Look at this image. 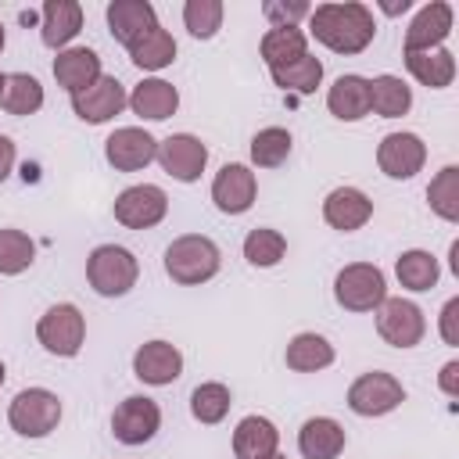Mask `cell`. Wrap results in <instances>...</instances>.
Instances as JSON below:
<instances>
[{
    "mask_svg": "<svg viewBox=\"0 0 459 459\" xmlns=\"http://www.w3.org/2000/svg\"><path fill=\"white\" fill-rule=\"evenodd\" d=\"M427 161V143L416 133H387L377 147V165L387 179H412Z\"/></svg>",
    "mask_w": 459,
    "mask_h": 459,
    "instance_id": "cell-15",
    "label": "cell"
},
{
    "mask_svg": "<svg viewBox=\"0 0 459 459\" xmlns=\"http://www.w3.org/2000/svg\"><path fill=\"white\" fill-rule=\"evenodd\" d=\"M384 11H387V14H402V11H409V0H398V4H384Z\"/></svg>",
    "mask_w": 459,
    "mask_h": 459,
    "instance_id": "cell-44",
    "label": "cell"
},
{
    "mask_svg": "<svg viewBox=\"0 0 459 459\" xmlns=\"http://www.w3.org/2000/svg\"><path fill=\"white\" fill-rule=\"evenodd\" d=\"M269 75H273V82H276L280 90L316 93V86L323 82V61L312 57V54H305L301 61H294V65H287V68H273Z\"/></svg>",
    "mask_w": 459,
    "mask_h": 459,
    "instance_id": "cell-37",
    "label": "cell"
},
{
    "mask_svg": "<svg viewBox=\"0 0 459 459\" xmlns=\"http://www.w3.org/2000/svg\"><path fill=\"white\" fill-rule=\"evenodd\" d=\"M448 32H452V4L430 0L416 11V18L405 29V54L409 50H434L448 39Z\"/></svg>",
    "mask_w": 459,
    "mask_h": 459,
    "instance_id": "cell-18",
    "label": "cell"
},
{
    "mask_svg": "<svg viewBox=\"0 0 459 459\" xmlns=\"http://www.w3.org/2000/svg\"><path fill=\"white\" fill-rule=\"evenodd\" d=\"M387 298V280L373 262H351L333 276V301L344 312H373Z\"/></svg>",
    "mask_w": 459,
    "mask_h": 459,
    "instance_id": "cell-5",
    "label": "cell"
},
{
    "mask_svg": "<svg viewBox=\"0 0 459 459\" xmlns=\"http://www.w3.org/2000/svg\"><path fill=\"white\" fill-rule=\"evenodd\" d=\"M326 108L341 122H359L369 115V79L366 75H337L333 86L326 90Z\"/></svg>",
    "mask_w": 459,
    "mask_h": 459,
    "instance_id": "cell-23",
    "label": "cell"
},
{
    "mask_svg": "<svg viewBox=\"0 0 459 459\" xmlns=\"http://www.w3.org/2000/svg\"><path fill=\"white\" fill-rule=\"evenodd\" d=\"M437 387L448 394V398H459V359H448L437 373Z\"/></svg>",
    "mask_w": 459,
    "mask_h": 459,
    "instance_id": "cell-42",
    "label": "cell"
},
{
    "mask_svg": "<svg viewBox=\"0 0 459 459\" xmlns=\"http://www.w3.org/2000/svg\"><path fill=\"white\" fill-rule=\"evenodd\" d=\"M4 82H7V72H0V97H4Z\"/></svg>",
    "mask_w": 459,
    "mask_h": 459,
    "instance_id": "cell-46",
    "label": "cell"
},
{
    "mask_svg": "<svg viewBox=\"0 0 459 459\" xmlns=\"http://www.w3.org/2000/svg\"><path fill=\"white\" fill-rule=\"evenodd\" d=\"M129 61H133L136 68H143V72H161V68H169V65L176 61V39H172V32L161 29V25L147 29V32L129 47Z\"/></svg>",
    "mask_w": 459,
    "mask_h": 459,
    "instance_id": "cell-30",
    "label": "cell"
},
{
    "mask_svg": "<svg viewBox=\"0 0 459 459\" xmlns=\"http://www.w3.org/2000/svg\"><path fill=\"white\" fill-rule=\"evenodd\" d=\"M287 255V240L280 230H269V226H255L247 237H244V258L258 269H273L280 265V258Z\"/></svg>",
    "mask_w": 459,
    "mask_h": 459,
    "instance_id": "cell-36",
    "label": "cell"
},
{
    "mask_svg": "<svg viewBox=\"0 0 459 459\" xmlns=\"http://www.w3.org/2000/svg\"><path fill=\"white\" fill-rule=\"evenodd\" d=\"M323 219L341 233H355L373 219V201L359 186H333L323 201Z\"/></svg>",
    "mask_w": 459,
    "mask_h": 459,
    "instance_id": "cell-17",
    "label": "cell"
},
{
    "mask_svg": "<svg viewBox=\"0 0 459 459\" xmlns=\"http://www.w3.org/2000/svg\"><path fill=\"white\" fill-rule=\"evenodd\" d=\"M283 362H287V369H294V373H319V369H326V366L333 362V344H330L323 333L305 330V333L290 337V344H287V351H283Z\"/></svg>",
    "mask_w": 459,
    "mask_h": 459,
    "instance_id": "cell-27",
    "label": "cell"
},
{
    "mask_svg": "<svg viewBox=\"0 0 459 459\" xmlns=\"http://www.w3.org/2000/svg\"><path fill=\"white\" fill-rule=\"evenodd\" d=\"M412 108V90L405 79L384 72L369 79V111H377L380 118H402Z\"/></svg>",
    "mask_w": 459,
    "mask_h": 459,
    "instance_id": "cell-28",
    "label": "cell"
},
{
    "mask_svg": "<svg viewBox=\"0 0 459 459\" xmlns=\"http://www.w3.org/2000/svg\"><path fill=\"white\" fill-rule=\"evenodd\" d=\"M233 398H230V387L219 384V380H208V384H197L194 394H190V412L197 423H222L226 412H230Z\"/></svg>",
    "mask_w": 459,
    "mask_h": 459,
    "instance_id": "cell-35",
    "label": "cell"
},
{
    "mask_svg": "<svg viewBox=\"0 0 459 459\" xmlns=\"http://www.w3.org/2000/svg\"><path fill=\"white\" fill-rule=\"evenodd\" d=\"M179 373H183V351L169 341H147L133 355V377L151 387H165L179 380Z\"/></svg>",
    "mask_w": 459,
    "mask_h": 459,
    "instance_id": "cell-16",
    "label": "cell"
},
{
    "mask_svg": "<svg viewBox=\"0 0 459 459\" xmlns=\"http://www.w3.org/2000/svg\"><path fill=\"white\" fill-rule=\"evenodd\" d=\"M82 32V4L79 0H47L39 11V39L54 50H65Z\"/></svg>",
    "mask_w": 459,
    "mask_h": 459,
    "instance_id": "cell-20",
    "label": "cell"
},
{
    "mask_svg": "<svg viewBox=\"0 0 459 459\" xmlns=\"http://www.w3.org/2000/svg\"><path fill=\"white\" fill-rule=\"evenodd\" d=\"M269 459H287V455H280V452H273V455H269Z\"/></svg>",
    "mask_w": 459,
    "mask_h": 459,
    "instance_id": "cell-49",
    "label": "cell"
},
{
    "mask_svg": "<svg viewBox=\"0 0 459 459\" xmlns=\"http://www.w3.org/2000/svg\"><path fill=\"white\" fill-rule=\"evenodd\" d=\"M394 276H398V283L405 287V290H430L434 283H437V276H441V265H437V258L430 255V251H423V247H412V251H402L398 258H394Z\"/></svg>",
    "mask_w": 459,
    "mask_h": 459,
    "instance_id": "cell-31",
    "label": "cell"
},
{
    "mask_svg": "<svg viewBox=\"0 0 459 459\" xmlns=\"http://www.w3.org/2000/svg\"><path fill=\"white\" fill-rule=\"evenodd\" d=\"M104 72H100V57H97V50H90V47H65V50H57V57H54V79H57V86L61 90H68V97H75V93H82L90 82H97Z\"/></svg>",
    "mask_w": 459,
    "mask_h": 459,
    "instance_id": "cell-21",
    "label": "cell"
},
{
    "mask_svg": "<svg viewBox=\"0 0 459 459\" xmlns=\"http://www.w3.org/2000/svg\"><path fill=\"white\" fill-rule=\"evenodd\" d=\"M377 333L391 344V348H416L427 333V319L423 308L409 298H384L377 308Z\"/></svg>",
    "mask_w": 459,
    "mask_h": 459,
    "instance_id": "cell-7",
    "label": "cell"
},
{
    "mask_svg": "<svg viewBox=\"0 0 459 459\" xmlns=\"http://www.w3.org/2000/svg\"><path fill=\"white\" fill-rule=\"evenodd\" d=\"M441 337L445 344H459V298H448L441 308Z\"/></svg>",
    "mask_w": 459,
    "mask_h": 459,
    "instance_id": "cell-41",
    "label": "cell"
},
{
    "mask_svg": "<svg viewBox=\"0 0 459 459\" xmlns=\"http://www.w3.org/2000/svg\"><path fill=\"white\" fill-rule=\"evenodd\" d=\"M405 68H409V75H412L420 86H430V90H445V86H452V79H455V57H452V50H445V47H434V50H409V54H405Z\"/></svg>",
    "mask_w": 459,
    "mask_h": 459,
    "instance_id": "cell-26",
    "label": "cell"
},
{
    "mask_svg": "<svg viewBox=\"0 0 459 459\" xmlns=\"http://www.w3.org/2000/svg\"><path fill=\"white\" fill-rule=\"evenodd\" d=\"M448 255H452V273L459 276V240H452V247H448Z\"/></svg>",
    "mask_w": 459,
    "mask_h": 459,
    "instance_id": "cell-45",
    "label": "cell"
},
{
    "mask_svg": "<svg viewBox=\"0 0 459 459\" xmlns=\"http://www.w3.org/2000/svg\"><path fill=\"white\" fill-rule=\"evenodd\" d=\"M0 50H4V25H0Z\"/></svg>",
    "mask_w": 459,
    "mask_h": 459,
    "instance_id": "cell-48",
    "label": "cell"
},
{
    "mask_svg": "<svg viewBox=\"0 0 459 459\" xmlns=\"http://www.w3.org/2000/svg\"><path fill=\"white\" fill-rule=\"evenodd\" d=\"M7 423L22 437H47L61 423V398L47 387H25L11 398Z\"/></svg>",
    "mask_w": 459,
    "mask_h": 459,
    "instance_id": "cell-4",
    "label": "cell"
},
{
    "mask_svg": "<svg viewBox=\"0 0 459 459\" xmlns=\"http://www.w3.org/2000/svg\"><path fill=\"white\" fill-rule=\"evenodd\" d=\"M36 341L57 355V359H72L82 351V341H86V316L72 305V301H61V305H50L39 323H36Z\"/></svg>",
    "mask_w": 459,
    "mask_h": 459,
    "instance_id": "cell-6",
    "label": "cell"
},
{
    "mask_svg": "<svg viewBox=\"0 0 459 459\" xmlns=\"http://www.w3.org/2000/svg\"><path fill=\"white\" fill-rule=\"evenodd\" d=\"M262 14L269 18L273 29H298V22L312 14V7L305 0H290V4L287 0H265L262 4Z\"/></svg>",
    "mask_w": 459,
    "mask_h": 459,
    "instance_id": "cell-40",
    "label": "cell"
},
{
    "mask_svg": "<svg viewBox=\"0 0 459 459\" xmlns=\"http://www.w3.org/2000/svg\"><path fill=\"white\" fill-rule=\"evenodd\" d=\"M104 14H108V32H111V39H118L126 50H129L147 29L158 25L154 4H147V0H111Z\"/></svg>",
    "mask_w": 459,
    "mask_h": 459,
    "instance_id": "cell-19",
    "label": "cell"
},
{
    "mask_svg": "<svg viewBox=\"0 0 459 459\" xmlns=\"http://www.w3.org/2000/svg\"><path fill=\"white\" fill-rule=\"evenodd\" d=\"M161 427V409L147 394H129L111 412V434L122 445H147Z\"/></svg>",
    "mask_w": 459,
    "mask_h": 459,
    "instance_id": "cell-10",
    "label": "cell"
},
{
    "mask_svg": "<svg viewBox=\"0 0 459 459\" xmlns=\"http://www.w3.org/2000/svg\"><path fill=\"white\" fill-rule=\"evenodd\" d=\"M158 165L179 179V183H197L204 165H208V147L194 136V133H172L165 140H158Z\"/></svg>",
    "mask_w": 459,
    "mask_h": 459,
    "instance_id": "cell-11",
    "label": "cell"
},
{
    "mask_svg": "<svg viewBox=\"0 0 459 459\" xmlns=\"http://www.w3.org/2000/svg\"><path fill=\"white\" fill-rule=\"evenodd\" d=\"M183 25L194 39H212L222 29V0H186Z\"/></svg>",
    "mask_w": 459,
    "mask_h": 459,
    "instance_id": "cell-39",
    "label": "cell"
},
{
    "mask_svg": "<svg viewBox=\"0 0 459 459\" xmlns=\"http://www.w3.org/2000/svg\"><path fill=\"white\" fill-rule=\"evenodd\" d=\"M308 32L333 54H362L377 36V22L373 11L359 0L319 4L308 14Z\"/></svg>",
    "mask_w": 459,
    "mask_h": 459,
    "instance_id": "cell-1",
    "label": "cell"
},
{
    "mask_svg": "<svg viewBox=\"0 0 459 459\" xmlns=\"http://www.w3.org/2000/svg\"><path fill=\"white\" fill-rule=\"evenodd\" d=\"M258 197V179L247 165L240 161H230L215 172L212 179V201L222 215H244Z\"/></svg>",
    "mask_w": 459,
    "mask_h": 459,
    "instance_id": "cell-14",
    "label": "cell"
},
{
    "mask_svg": "<svg viewBox=\"0 0 459 459\" xmlns=\"http://www.w3.org/2000/svg\"><path fill=\"white\" fill-rule=\"evenodd\" d=\"M405 402V387L398 377L384 373V369H373V373H362L351 380L348 387V409L355 416H387L394 412L398 405Z\"/></svg>",
    "mask_w": 459,
    "mask_h": 459,
    "instance_id": "cell-8",
    "label": "cell"
},
{
    "mask_svg": "<svg viewBox=\"0 0 459 459\" xmlns=\"http://www.w3.org/2000/svg\"><path fill=\"white\" fill-rule=\"evenodd\" d=\"M0 108L7 115H36L43 108V86H39V79L29 75V72H11L7 82H4Z\"/></svg>",
    "mask_w": 459,
    "mask_h": 459,
    "instance_id": "cell-32",
    "label": "cell"
},
{
    "mask_svg": "<svg viewBox=\"0 0 459 459\" xmlns=\"http://www.w3.org/2000/svg\"><path fill=\"white\" fill-rule=\"evenodd\" d=\"M158 140L140 126H122L104 140V158L115 172H140L154 161Z\"/></svg>",
    "mask_w": 459,
    "mask_h": 459,
    "instance_id": "cell-12",
    "label": "cell"
},
{
    "mask_svg": "<svg viewBox=\"0 0 459 459\" xmlns=\"http://www.w3.org/2000/svg\"><path fill=\"white\" fill-rule=\"evenodd\" d=\"M122 108H129V93L115 75H100L97 82H90L82 93L72 97V111L90 126L111 122L115 115H122Z\"/></svg>",
    "mask_w": 459,
    "mask_h": 459,
    "instance_id": "cell-13",
    "label": "cell"
},
{
    "mask_svg": "<svg viewBox=\"0 0 459 459\" xmlns=\"http://www.w3.org/2000/svg\"><path fill=\"white\" fill-rule=\"evenodd\" d=\"M290 147H294V140L283 126H265L251 136V161L258 169H276L290 158Z\"/></svg>",
    "mask_w": 459,
    "mask_h": 459,
    "instance_id": "cell-33",
    "label": "cell"
},
{
    "mask_svg": "<svg viewBox=\"0 0 459 459\" xmlns=\"http://www.w3.org/2000/svg\"><path fill=\"white\" fill-rule=\"evenodd\" d=\"M280 448V430L265 416H244L233 430V455L237 459H269Z\"/></svg>",
    "mask_w": 459,
    "mask_h": 459,
    "instance_id": "cell-25",
    "label": "cell"
},
{
    "mask_svg": "<svg viewBox=\"0 0 459 459\" xmlns=\"http://www.w3.org/2000/svg\"><path fill=\"white\" fill-rule=\"evenodd\" d=\"M129 108H133V115H140V118H147V122H165L169 115H176V108H179V90L172 86V82H165V79H143L140 86H133V93H129Z\"/></svg>",
    "mask_w": 459,
    "mask_h": 459,
    "instance_id": "cell-24",
    "label": "cell"
},
{
    "mask_svg": "<svg viewBox=\"0 0 459 459\" xmlns=\"http://www.w3.org/2000/svg\"><path fill=\"white\" fill-rule=\"evenodd\" d=\"M427 201H430V212L445 222H459V169L455 165H445L430 186H427Z\"/></svg>",
    "mask_w": 459,
    "mask_h": 459,
    "instance_id": "cell-34",
    "label": "cell"
},
{
    "mask_svg": "<svg viewBox=\"0 0 459 459\" xmlns=\"http://www.w3.org/2000/svg\"><path fill=\"white\" fill-rule=\"evenodd\" d=\"M219 265H222L219 244L204 233H183L165 247V273L172 283H183V287L208 283L219 273Z\"/></svg>",
    "mask_w": 459,
    "mask_h": 459,
    "instance_id": "cell-2",
    "label": "cell"
},
{
    "mask_svg": "<svg viewBox=\"0 0 459 459\" xmlns=\"http://www.w3.org/2000/svg\"><path fill=\"white\" fill-rule=\"evenodd\" d=\"M4 380H7V369H4V362H0V387H4Z\"/></svg>",
    "mask_w": 459,
    "mask_h": 459,
    "instance_id": "cell-47",
    "label": "cell"
},
{
    "mask_svg": "<svg viewBox=\"0 0 459 459\" xmlns=\"http://www.w3.org/2000/svg\"><path fill=\"white\" fill-rule=\"evenodd\" d=\"M165 212H169V194L154 183L126 186L115 197V222H122L126 230H151L165 219Z\"/></svg>",
    "mask_w": 459,
    "mask_h": 459,
    "instance_id": "cell-9",
    "label": "cell"
},
{
    "mask_svg": "<svg viewBox=\"0 0 459 459\" xmlns=\"http://www.w3.org/2000/svg\"><path fill=\"white\" fill-rule=\"evenodd\" d=\"M258 54L269 65V72L273 68H287V65H294V61H301L308 54V36L301 29H269L262 36V43H258Z\"/></svg>",
    "mask_w": 459,
    "mask_h": 459,
    "instance_id": "cell-29",
    "label": "cell"
},
{
    "mask_svg": "<svg viewBox=\"0 0 459 459\" xmlns=\"http://www.w3.org/2000/svg\"><path fill=\"white\" fill-rule=\"evenodd\" d=\"M14 158H18V151H14V140L0 133V183L11 176V169H14Z\"/></svg>",
    "mask_w": 459,
    "mask_h": 459,
    "instance_id": "cell-43",
    "label": "cell"
},
{
    "mask_svg": "<svg viewBox=\"0 0 459 459\" xmlns=\"http://www.w3.org/2000/svg\"><path fill=\"white\" fill-rule=\"evenodd\" d=\"M36 244L22 230H0V276H18L32 265Z\"/></svg>",
    "mask_w": 459,
    "mask_h": 459,
    "instance_id": "cell-38",
    "label": "cell"
},
{
    "mask_svg": "<svg viewBox=\"0 0 459 459\" xmlns=\"http://www.w3.org/2000/svg\"><path fill=\"white\" fill-rule=\"evenodd\" d=\"M140 262L129 247L122 244H100L86 258V280L100 298H122L136 287Z\"/></svg>",
    "mask_w": 459,
    "mask_h": 459,
    "instance_id": "cell-3",
    "label": "cell"
},
{
    "mask_svg": "<svg viewBox=\"0 0 459 459\" xmlns=\"http://www.w3.org/2000/svg\"><path fill=\"white\" fill-rule=\"evenodd\" d=\"M344 441L348 434L333 416H312L298 430V452L305 459H337L344 452Z\"/></svg>",
    "mask_w": 459,
    "mask_h": 459,
    "instance_id": "cell-22",
    "label": "cell"
}]
</instances>
